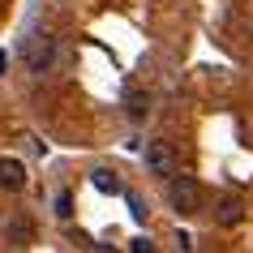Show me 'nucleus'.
I'll list each match as a JSON object with an SVG mask.
<instances>
[{
    "label": "nucleus",
    "instance_id": "obj_1",
    "mask_svg": "<svg viewBox=\"0 0 253 253\" xmlns=\"http://www.w3.org/2000/svg\"><path fill=\"white\" fill-rule=\"evenodd\" d=\"M198 198H202L198 176H185V172L168 176V202H172L176 214H193V211H198Z\"/></svg>",
    "mask_w": 253,
    "mask_h": 253
},
{
    "label": "nucleus",
    "instance_id": "obj_2",
    "mask_svg": "<svg viewBox=\"0 0 253 253\" xmlns=\"http://www.w3.org/2000/svg\"><path fill=\"white\" fill-rule=\"evenodd\" d=\"M56 56H60V47H56L52 35H30L26 39V69L30 73H47L56 65Z\"/></svg>",
    "mask_w": 253,
    "mask_h": 253
},
{
    "label": "nucleus",
    "instance_id": "obj_3",
    "mask_svg": "<svg viewBox=\"0 0 253 253\" xmlns=\"http://www.w3.org/2000/svg\"><path fill=\"white\" fill-rule=\"evenodd\" d=\"M146 172H155V176H172L176 172V150L168 142H159V137L146 146Z\"/></svg>",
    "mask_w": 253,
    "mask_h": 253
},
{
    "label": "nucleus",
    "instance_id": "obj_4",
    "mask_svg": "<svg viewBox=\"0 0 253 253\" xmlns=\"http://www.w3.org/2000/svg\"><path fill=\"white\" fill-rule=\"evenodd\" d=\"M0 189H9V193L26 189V163L22 159H0Z\"/></svg>",
    "mask_w": 253,
    "mask_h": 253
},
{
    "label": "nucleus",
    "instance_id": "obj_5",
    "mask_svg": "<svg viewBox=\"0 0 253 253\" xmlns=\"http://www.w3.org/2000/svg\"><path fill=\"white\" fill-rule=\"evenodd\" d=\"M240 219H245V202H240V198H219V206H214V223H219V227H236Z\"/></svg>",
    "mask_w": 253,
    "mask_h": 253
},
{
    "label": "nucleus",
    "instance_id": "obj_6",
    "mask_svg": "<svg viewBox=\"0 0 253 253\" xmlns=\"http://www.w3.org/2000/svg\"><path fill=\"white\" fill-rule=\"evenodd\" d=\"M125 112L133 120H146V112H150V94L146 90H129L125 94Z\"/></svg>",
    "mask_w": 253,
    "mask_h": 253
},
{
    "label": "nucleus",
    "instance_id": "obj_7",
    "mask_svg": "<svg viewBox=\"0 0 253 253\" xmlns=\"http://www.w3.org/2000/svg\"><path fill=\"white\" fill-rule=\"evenodd\" d=\"M90 185L99 189V193H120V180L112 172H107V168H99V172H90Z\"/></svg>",
    "mask_w": 253,
    "mask_h": 253
},
{
    "label": "nucleus",
    "instance_id": "obj_8",
    "mask_svg": "<svg viewBox=\"0 0 253 253\" xmlns=\"http://www.w3.org/2000/svg\"><path fill=\"white\" fill-rule=\"evenodd\" d=\"M56 219H73V193H69V189L56 193Z\"/></svg>",
    "mask_w": 253,
    "mask_h": 253
},
{
    "label": "nucleus",
    "instance_id": "obj_9",
    "mask_svg": "<svg viewBox=\"0 0 253 253\" xmlns=\"http://www.w3.org/2000/svg\"><path fill=\"white\" fill-rule=\"evenodd\" d=\"M9 240H13V245H26L30 240V223L26 219H13V223H9Z\"/></svg>",
    "mask_w": 253,
    "mask_h": 253
},
{
    "label": "nucleus",
    "instance_id": "obj_10",
    "mask_svg": "<svg viewBox=\"0 0 253 253\" xmlns=\"http://www.w3.org/2000/svg\"><path fill=\"white\" fill-rule=\"evenodd\" d=\"M129 211H133L137 223H146V206H142V198H133V193H129Z\"/></svg>",
    "mask_w": 253,
    "mask_h": 253
},
{
    "label": "nucleus",
    "instance_id": "obj_11",
    "mask_svg": "<svg viewBox=\"0 0 253 253\" xmlns=\"http://www.w3.org/2000/svg\"><path fill=\"white\" fill-rule=\"evenodd\" d=\"M129 249H133V253H150V249H155V245H150V240H146V236H137V240H133V245H129Z\"/></svg>",
    "mask_w": 253,
    "mask_h": 253
},
{
    "label": "nucleus",
    "instance_id": "obj_12",
    "mask_svg": "<svg viewBox=\"0 0 253 253\" xmlns=\"http://www.w3.org/2000/svg\"><path fill=\"white\" fill-rule=\"evenodd\" d=\"M4 60H9V56H4V52H0V73H4Z\"/></svg>",
    "mask_w": 253,
    "mask_h": 253
}]
</instances>
